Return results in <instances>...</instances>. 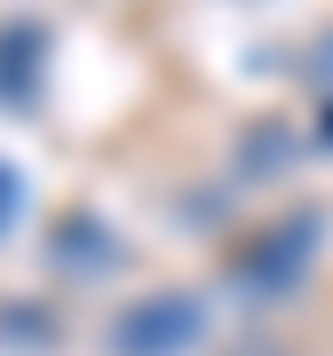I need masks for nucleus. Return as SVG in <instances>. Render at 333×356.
<instances>
[{
	"label": "nucleus",
	"mask_w": 333,
	"mask_h": 356,
	"mask_svg": "<svg viewBox=\"0 0 333 356\" xmlns=\"http://www.w3.org/2000/svg\"><path fill=\"white\" fill-rule=\"evenodd\" d=\"M206 348V301L183 285L143 293L111 317V356H199Z\"/></svg>",
	"instance_id": "nucleus-1"
},
{
	"label": "nucleus",
	"mask_w": 333,
	"mask_h": 356,
	"mask_svg": "<svg viewBox=\"0 0 333 356\" xmlns=\"http://www.w3.org/2000/svg\"><path fill=\"white\" fill-rule=\"evenodd\" d=\"M309 254H318V214H302V222L270 229L254 254L238 261V293H246V301H286V285H302Z\"/></svg>",
	"instance_id": "nucleus-2"
},
{
	"label": "nucleus",
	"mask_w": 333,
	"mask_h": 356,
	"mask_svg": "<svg viewBox=\"0 0 333 356\" xmlns=\"http://www.w3.org/2000/svg\"><path fill=\"white\" fill-rule=\"evenodd\" d=\"M16 206H24V191H16V175H8V166H0V229L16 222Z\"/></svg>",
	"instance_id": "nucleus-3"
},
{
	"label": "nucleus",
	"mask_w": 333,
	"mask_h": 356,
	"mask_svg": "<svg viewBox=\"0 0 333 356\" xmlns=\"http://www.w3.org/2000/svg\"><path fill=\"white\" fill-rule=\"evenodd\" d=\"M309 72H318V95L333 103V32H325V48H318V64H309Z\"/></svg>",
	"instance_id": "nucleus-4"
}]
</instances>
